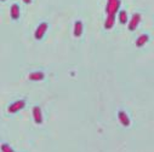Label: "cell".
Listing matches in <instances>:
<instances>
[{
  "mask_svg": "<svg viewBox=\"0 0 154 152\" xmlns=\"http://www.w3.org/2000/svg\"><path fill=\"white\" fill-rule=\"evenodd\" d=\"M34 112V120L36 123H42V112H40V109L39 107H34L33 110Z\"/></svg>",
  "mask_w": 154,
  "mask_h": 152,
  "instance_id": "cell-1",
  "label": "cell"
},
{
  "mask_svg": "<svg viewBox=\"0 0 154 152\" xmlns=\"http://www.w3.org/2000/svg\"><path fill=\"white\" fill-rule=\"evenodd\" d=\"M23 105H24V101H17L16 104H14V105H11V106L9 107V111H10V112H16V111H18L21 107H23Z\"/></svg>",
  "mask_w": 154,
  "mask_h": 152,
  "instance_id": "cell-2",
  "label": "cell"
},
{
  "mask_svg": "<svg viewBox=\"0 0 154 152\" xmlns=\"http://www.w3.org/2000/svg\"><path fill=\"white\" fill-rule=\"evenodd\" d=\"M119 118H120V122L124 124V126H129V123H130V121H129V118H128V116L125 115L124 112H119Z\"/></svg>",
  "mask_w": 154,
  "mask_h": 152,
  "instance_id": "cell-3",
  "label": "cell"
},
{
  "mask_svg": "<svg viewBox=\"0 0 154 152\" xmlns=\"http://www.w3.org/2000/svg\"><path fill=\"white\" fill-rule=\"evenodd\" d=\"M43 74L42 72H35V74H32L29 77H30V80H42L43 79Z\"/></svg>",
  "mask_w": 154,
  "mask_h": 152,
  "instance_id": "cell-4",
  "label": "cell"
},
{
  "mask_svg": "<svg viewBox=\"0 0 154 152\" xmlns=\"http://www.w3.org/2000/svg\"><path fill=\"white\" fill-rule=\"evenodd\" d=\"M2 151H3V152H15L8 144H3V145H2Z\"/></svg>",
  "mask_w": 154,
  "mask_h": 152,
  "instance_id": "cell-5",
  "label": "cell"
}]
</instances>
